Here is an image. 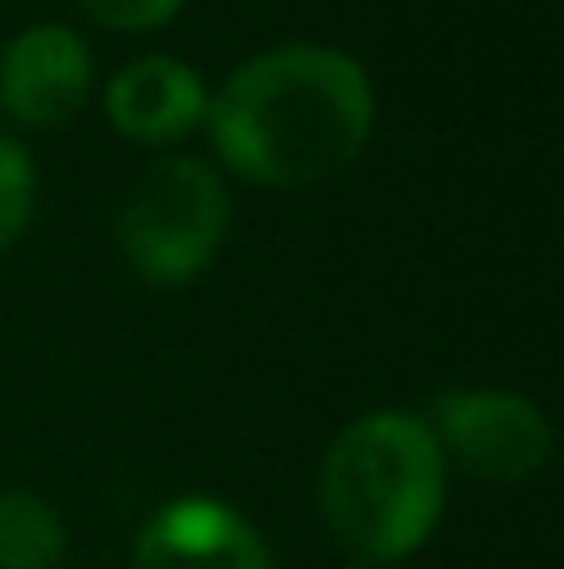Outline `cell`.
Segmentation results:
<instances>
[{
	"instance_id": "1",
	"label": "cell",
	"mask_w": 564,
	"mask_h": 569,
	"mask_svg": "<svg viewBox=\"0 0 564 569\" xmlns=\"http://www.w3.org/2000/svg\"><path fill=\"white\" fill-rule=\"evenodd\" d=\"M372 83L360 61L327 44H277L244 61L205 100L216 156L266 189L338 178L372 139Z\"/></svg>"
},
{
	"instance_id": "2",
	"label": "cell",
	"mask_w": 564,
	"mask_h": 569,
	"mask_svg": "<svg viewBox=\"0 0 564 569\" xmlns=\"http://www.w3.org/2000/svg\"><path fill=\"white\" fill-rule=\"evenodd\" d=\"M321 515L355 559H409L443 515V448L432 426L415 415H366L344 426L321 459Z\"/></svg>"
},
{
	"instance_id": "3",
	"label": "cell",
	"mask_w": 564,
	"mask_h": 569,
	"mask_svg": "<svg viewBox=\"0 0 564 569\" xmlns=\"http://www.w3.org/2000/svg\"><path fill=\"white\" fill-rule=\"evenodd\" d=\"M221 238H227V189L194 156L156 161L117 210V243L128 266L161 288L199 277L221 249Z\"/></svg>"
},
{
	"instance_id": "4",
	"label": "cell",
	"mask_w": 564,
	"mask_h": 569,
	"mask_svg": "<svg viewBox=\"0 0 564 569\" xmlns=\"http://www.w3.org/2000/svg\"><path fill=\"white\" fill-rule=\"evenodd\" d=\"M432 420H437L432 442L448 448L471 476H487V481H526L554 453L548 415L521 392H493V387L443 392Z\"/></svg>"
},
{
	"instance_id": "5",
	"label": "cell",
	"mask_w": 564,
	"mask_h": 569,
	"mask_svg": "<svg viewBox=\"0 0 564 569\" xmlns=\"http://www.w3.org/2000/svg\"><path fill=\"white\" fill-rule=\"evenodd\" d=\"M89 78H95L89 44L61 22H39L17 33L0 56V111L17 128H61L83 111Z\"/></svg>"
},
{
	"instance_id": "6",
	"label": "cell",
	"mask_w": 564,
	"mask_h": 569,
	"mask_svg": "<svg viewBox=\"0 0 564 569\" xmlns=\"http://www.w3.org/2000/svg\"><path fill=\"white\" fill-rule=\"evenodd\" d=\"M133 569H271V553L260 531L244 526L227 503L184 498L145 526Z\"/></svg>"
},
{
	"instance_id": "7",
	"label": "cell",
	"mask_w": 564,
	"mask_h": 569,
	"mask_svg": "<svg viewBox=\"0 0 564 569\" xmlns=\"http://www.w3.org/2000/svg\"><path fill=\"white\" fill-rule=\"evenodd\" d=\"M106 117L133 144H167L205 122V83L172 56H145L122 67L106 89Z\"/></svg>"
},
{
	"instance_id": "8",
	"label": "cell",
	"mask_w": 564,
	"mask_h": 569,
	"mask_svg": "<svg viewBox=\"0 0 564 569\" xmlns=\"http://www.w3.org/2000/svg\"><path fill=\"white\" fill-rule=\"evenodd\" d=\"M67 553V531L56 509L33 492H0V569H56Z\"/></svg>"
},
{
	"instance_id": "9",
	"label": "cell",
	"mask_w": 564,
	"mask_h": 569,
	"mask_svg": "<svg viewBox=\"0 0 564 569\" xmlns=\"http://www.w3.org/2000/svg\"><path fill=\"white\" fill-rule=\"evenodd\" d=\"M33 216V161L17 139L0 133V249L28 227Z\"/></svg>"
},
{
	"instance_id": "10",
	"label": "cell",
	"mask_w": 564,
	"mask_h": 569,
	"mask_svg": "<svg viewBox=\"0 0 564 569\" xmlns=\"http://www.w3.org/2000/svg\"><path fill=\"white\" fill-rule=\"evenodd\" d=\"M89 17L111 22V28H161L184 0H78Z\"/></svg>"
}]
</instances>
